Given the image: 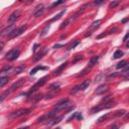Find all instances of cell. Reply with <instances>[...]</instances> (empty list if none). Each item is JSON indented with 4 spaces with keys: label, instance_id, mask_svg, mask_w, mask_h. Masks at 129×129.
<instances>
[{
    "label": "cell",
    "instance_id": "cell-43",
    "mask_svg": "<svg viewBox=\"0 0 129 129\" xmlns=\"http://www.w3.org/2000/svg\"><path fill=\"white\" fill-rule=\"evenodd\" d=\"M128 36H129V34H128V33H126V34H125V36H124V38H123V41H124V42H126V41H127Z\"/></svg>",
    "mask_w": 129,
    "mask_h": 129
},
{
    "label": "cell",
    "instance_id": "cell-19",
    "mask_svg": "<svg viewBox=\"0 0 129 129\" xmlns=\"http://www.w3.org/2000/svg\"><path fill=\"white\" fill-rule=\"evenodd\" d=\"M72 21H74V20H73V18H72V16H71L70 18H68L67 20H64V21H63V22L60 24V26H59V29H63L64 27H67V26H68V25H69V24H70Z\"/></svg>",
    "mask_w": 129,
    "mask_h": 129
},
{
    "label": "cell",
    "instance_id": "cell-3",
    "mask_svg": "<svg viewBox=\"0 0 129 129\" xmlns=\"http://www.w3.org/2000/svg\"><path fill=\"white\" fill-rule=\"evenodd\" d=\"M27 29V24H24V25H22V26H20V27H18V28H14L12 31H11V33L8 35V38L9 39H12V38H15L16 36H19V35H21L25 30Z\"/></svg>",
    "mask_w": 129,
    "mask_h": 129
},
{
    "label": "cell",
    "instance_id": "cell-46",
    "mask_svg": "<svg viewBox=\"0 0 129 129\" xmlns=\"http://www.w3.org/2000/svg\"><path fill=\"white\" fill-rule=\"evenodd\" d=\"M109 127H110V128H112V127H114V128H117V126H116V125H110Z\"/></svg>",
    "mask_w": 129,
    "mask_h": 129
},
{
    "label": "cell",
    "instance_id": "cell-16",
    "mask_svg": "<svg viewBox=\"0 0 129 129\" xmlns=\"http://www.w3.org/2000/svg\"><path fill=\"white\" fill-rule=\"evenodd\" d=\"M87 6H88V4H87V5H84V6H83L81 9H79V10H78V11H77V12H76L74 15H72V18H73V20L77 19V18H78V17H79V16H80V15H81V14H82V13H83L85 10H86V7H87Z\"/></svg>",
    "mask_w": 129,
    "mask_h": 129
},
{
    "label": "cell",
    "instance_id": "cell-47",
    "mask_svg": "<svg viewBox=\"0 0 129 129\" xmlns=\"http://www.w3.org/2000/svg\"><path fill=\"white\" fill-rule=\"evenodd\" d=\"M19 1H23V0H19Z\"/></svg>",
    "mask_w": 129,
    "mask_h": 129
},
{
    "label": "cell",
    "instance_id": "cell-6",
    "mask_svg": "<svg viewBox=\"0 0 129 129\" xmlns=\"http://www.w3.org/2000/svg\"><path fill=\"white\" fill-rule=\"evenodd\" d=\"M24 83H25V79H19L18 81H16L15 83L12 84V86H11L10 89H9V92H10V93L14 92L15 90H17V89H19L20 87H22Z\"/></svg>",
    "mask_w": 129,
    "mask_h": 129
},
{
    "label": "cell",
    "instance_id": "cell-41",
    "mask_svg": "<svg viewBox=\"0 0 129 129\" xmlns=\"http://www.w3.org/2000/svg\"><path fill=\"white\" fill-rule=\"evenodd\" d=\"M62 46H64V44H55V45H53V48H58V47H62Z\"/></svg>",
    "mask_w": 129,
    "mask_h": 129
},
{
    "label": "cell",
    "instance_id": "cell-12",
    "mask_svg": "<svg viewBox=\"0 0 129 129\" xmlns=\"http://www.w3.org/2000/svg\"><path fill=\"white\" fill-rule=\"evenodd\" d=\"M14 28H15V25H14V24H12V25H10V26L6 27L5 29H3V30H2V32L0 33V35H7V36H8Z\"/></svg>",
    "mask_w": 129,
    "mask_h": 129
},
{
    "label": "cell",
    "instance_id": "cell-38",
    "mask_svg": "<svg viewBox=\"0 0 129 129\" xmlns=\"http://www.w3.org/2000/svg\"><path fill=\"white\" fill-rule=\"evenodd\" d=\"M78 91H80V89H79V86H77V87H75L73 90H71V92H70V94H76Z\"/></svg>",
    "mask_w": 129,
    "mask_h": 129
},
{
    "label": "cell",
    "instance_id": "cell-17",
    "mask_svg": "<svg viewBox=\"0 0 129 129\" xmlns=\"http://www.w3.org/2000/svg\"><path fill=\"white\" fill-rule=\"evenodd\" d=\"M39 70H47V67H41V66H36L34 69H32L31 71H30V75L31 76H33V75H35L36 74V72L37 71H39Z\"/></svg>",
    "mask_w": 129,
    "mask_h": 129
},
{
    "label": "cell",
    "instance_id": "cell-10",
    "mask_svg": "<svg viewBox=\"0 0 129 129\" xmlns=\"http://www.w3.org/2000/svg\"><path fill=\"white\" fill-rule=\"evenodd\" d=\"M43 11H44V6H43V4H40V5H38V6L35 8V10H34V12H33V15H34L35 17H39V16L43 13Z\"/></svg>",
    "mask_w": 129,
    "mask_h": 129
},
{
    "label": "cell",
    "instance_id": "cell-4",
    "mask_svg": "<svg viewBox=\"0 0 129 129\" xmlns=\"http://www.w3.org/2000/svg\"><path fill=\"white\" fill-rule=\"evenodd\" d=\"M49 79V77L48 76H44V77H42L41 79H39L31 88H30V90L27 92V94H31V93H33V92H35L39 87H41L42 85H44L45 83H46V81Z\"/></svg>",
    "mask_w": 129,
    "mask_h": 129
},
{
    "label": "cell",
    "instance_id": "cell-36",
    "mask_svg": "<svg viewBox=\"0 0 129 129\" xmlns=\"http://www.w3.org/2000/svg\"><path fill=\"white\" fill-rule=\"evenodd\" d=\"M83 58V55L82 54H78V55H76V57H75V59L73 60V62H77L78 60H80V59H82Z\"/></svg>",
    "mask_w": 129,
    "mask_h": 129
},
{
    "label": "cell",
    "instance_id": "cell-48",
    "mask_svg": "<svg viewBox=\"0 0 129 129\" xmlns=\"http://www.w3.org/2000/svg\"><path fill=\"white\" fill-rule=\"evenodd\" d=\"M30 1H33V0H30Z\"/></svg>",
    "mask_w": 129,
    "mask_h": 129
},
{
    "label": "cell",
    "instance_id": "cell-32",
    "mask_svg": "<svg viewBox=\"0 0 129 129\" xmlns=\"http://www.w3.org/2000/svg\"><path fill=\"white\" fill-rule=\"evenodd\" d=\"M111 100H112V96H107V97H105V98H103L101 100V103L102 104H105V103H107V102H109Z\"/></svg>",
    "mask_w": 129,
    "mask_h": 129
},
{
    "label": "cell",
    "instance_id": "cell-31",
    "mask_svg": "<svg viewBox=\"0 0 129 129\" xmlns=\"http://www.w3.org/2000/svg\"><path fill=\"white\" fill-rule=\"evenodd\" d=\"M121 73H113V74H110L108 77H107V80H111V79H114V78H117L118 76H120Z\"/></svg>",
    "mask_w": 129,
    "mask_h": 129
},
{
    "label": "cell",
    "instance_id": "cell-20",
    "mask_svg": "<svg viewBox=\"0 0 129 129\" xmlns=\"http://www.w3.org/2000/svg\"><path fill=\"white\" fill-rule=\"evenodd\" d=\"M24 70H25V64H20V66H18L17 68H15L13 74H14V75H18V74L22 73Z\"/></svg>",
    "mask_w": 129,
    "mask_h": 129
},
{
    "label": "cell",
    "instance_id": "cell-35",
    "mask_svg": "<svg viewBox=\"0 0 129 129\" xmlns=\"http://www.w3.org/2000/svg\"><path fill=\"white\" fill-rule=\"evenodd\" d=\"M64 1H66V0H57V1H55V2L52 3V6H57V5L61 4V3H63Z\"/></svg>",
    "mask_w": 129,
    "mask_h": 129
},
{
    "label": "cell",
    "instance_id": "cell-8",
    "mask_svg": "<svg viewBox=\"0 0 129 129\" xmlns=\"http://www.w3.org/2000/svg\"><path fill=\"white\" fill-rule=\"evenodd\" d=\"M47 51H48V48H47V47H43V48H41V49L39 50V52H37V53L34 55L33 60H34V61H37V60L41 59V58H42V57L47 53Z\"/></svg>",
    "mask_w": 129,
    "mask_h": 129
},
{
    "label": "cell",
    "instance_id": "cell-21",
    "mask_svg": "<svg viewBox=\"0 0 129 129\" xmlns=\"http://www.w3.org/2000/svg\"><path fill=\"white\" fill-rule=\"evenodd\" d=\"M9 81V77H0V88L5 86Z\"/></svg>",
    "mask_w": 129,
    "mask_h": 129
},
{
    "label": "cell",
    "instance_id": "cell-30",
    "mask_svg": "<svg viewBox=\"0 0 129 129\" xmlns=\"http://www.w3.org/2000/svg\"><path fill=\"white\" fill-rule=\"evenodd\" d=\"M49 27H50V26H49V24H47V25H46V26L44 27V29H43V30L41 31V33L39 34V36H40V37H42V36H44V35H45V34L47 33V31L49 30Z\"/></svg>",
    "mask_w": 129,
    "mask_h": 129
},
{
    "label": "cell",
    "instance_id": "cell-33",
    "mask_svg": "<svg viewBox=\"0 0 129 129\" xmlns=\"http://www.w3.org/2000/svg\"><path fill=\"white\" fill-rule=\"evenodd\" d=\"M59 89V83H53L50 85V90H58Z\"/></svg>",
    "mask_w": 129,
    "mask_h": 129
},
{
    "label": "cell",
    "instance_id": "cell-29",
    "mask_svg": "<svg viewBox=\"0 0 129 129\" xmlns=\"http://www.w3.org/2000/svg\"><path fill=\"white\" fill-rule=\"evenodd\" d=\"M100 23H101V20H100V19H98V20L94 21V22H93V24L91 25L90 29H95V28H97V27L100 25Z\"/></svg>",
    "mask_w": 129,
    "mask_h": 129
},
{
    "label": "cell",
    "instance_id": "cell-28",
    "mask_svg": "<svg viewBox=\"0 0 129 129\" xmlns=\"http://www.w3.org/2000/svg\"><path fill=\"white\" fill-rule=\"evenodd\" d=\"M79 43H80V41H79V40H75L74 42H72V43H71V44H70V45L68 46V48H67V50H71V49H73V48H75V47H76V46H77V45H78Z\"/></svg>",
    "mask_w": 129,
    "mask_h": 129
},
{
    "label": "cell",
    "instance_id": "cell-34",
    "mask_svg": "<svg viewBox=\"0 0 129 129\" xmlns=\"http://www.w3.org/2000/svg\"><path fill=\"white\" fill-rule=\"evenodd\" d=\"M108 115H109V114H105V115L101 116V117H100V118L97 120V122H98V123H101V122H103V121H104V120H105V119L108 117Z\"/></svg>",
    "mask_w": 129,
    "mask_h": 129
},
{
    "label": "cell",
    "instance_id": "cell-39",
    "mask_svg": "<svg viewBox=\"0 0 129 129\" xmlns=\"http://www.w3.org/2000/svg\"><path fill=\"white\" fill-rule=\"evenodd\" d=\"M76 116H77V112H75V113H74V114H73V115H72V116H71L67 121H68V122H71L73 119H75V118H76Z\"/></svg>",
    "mask_w": 129,
    "mask_h": 129
},
{
    "label": "cell",
    "instance_id": "cell-45",
    "mask_svg": "<svg viewBox=\"0 0 129 129\" xmlns=\"http://www.w3.org/2000/svg\"><path fill=\"white\" fill-rule=\"evenodd\" d=\"M128 21V18H124L123 20H122V23H126Z\"/></svg>",
    "mask_w": 129,
    "mask_h": 129
},
{
    "label": "cell",
    "instance_id": "cell-7",
    "mask_svg": "<svg viewBox=\"0 0 129 129\" xmlns=\"http://www.w3.org/2000/svg\"><path fill=\"white\" fill-rule=\"evenodd\" d=\"M68 61H64L63 63H61L60 64V66L58 67V68H56L54 71H53V73H52V76L53 77H56V76H59L61 73H62V71L64 70V69H66L67 68V66H68Z\"/></svg>",
    "mask_w": 129,
    "mask_h": 129
},
{
    "label": "cell",
    "instance_id": "cell-27",
    "mask_svg": "<svg viewBox=\"0 0 129 129\" xmlns=\"http://www.w3.org/2000/svg\"><path fill=\"white\" fill-rule=\"evenodd\" d=\"M120 3V0H114V1H112L110 4H109V8L112 9V8H115L116 6H118Z\"/></svg>",
    "mask_w": 129,
    "mask_h": 129
},
{
    "label": "cell",
    "instance_id": "cell-15",
    "mask_svg": "<svg viewBox=\"0 0 129 129\" xmlns=\"http://www.w3.org/2000/svg\"><path fill=\"white\" fill-rule=\"evenodd\" d=\"M90 84H91V80H85L83 83H81V85H79V89H80V91H84V90H86V89L90 86Z\"/></svg>",
    "mask_w": 129,
    "mask_h": 129
},
{
    "label": "cell",
    "instance_id": "cell-23",
    "mask_svg": "<svg viewBox=\"0 0 129 129\" xmlns=\"http://www.w3.org/2000/svg\"><path fill=\"white\" fill-rule=\"evenodd\" d=\"M125 114H126V110L121 109V110L116 111V112L114 113V116H115V117H122V116H123V115H125Z\"/></svg>",
    "mask_w": 129,
    "mask_h": 129
},
{
    "label": "cell",
    "instance_id": "cell-25",
    "mask_svg": "<svg viewBox=\"0 0 129 129\" xmlns=\"http://www.w3.org/2000/svg\"><path fill=\"white\" fill-rule=\"evenodd\" d=\"M91 69H92V68H90V67H87V68H86V69H84V70H83V71H82V72H81V73H80V74H79L77 77H83V76L87 75V74H88V73L91 71Z\"/></svg>",
    "mask_w": 129,
    "mask_h": 129
},
{
    "label": "cell",
    "instance_id": "cell-2",
    "mask_svg": "<svg viewBox=\"0 0 129 129\" xmlns=\"http://www.w3.org/2000/svg\"><path fill=\"white\" fill-rule=\"evenodd\" d=\"M30 112V109H26V108H21V109H18L16 111H13L9 114V118L10 119H15V118H18V117H21L23 115H27L29 114Z\"/></svg>",
    "mask_w": 129,
    "mask_h": 129
},
{
    "label": "cell",
    "instance_id": "cell-24",
    "mask_svg": "<svg viewBox=\"0 0 129 129\" xmlns=\"http://www.w3.org/2000/svg\"><path fill=\"white\" fill-rule=\"evenodd\" d=\"M123 54H124V52H123L121 49H117V50L114 52L113 56H114V58H119V57H121Z\"/></svg>",
    "mask_w": 129,
    "mask_h": 129
},
{
    "label": "cell",
    "instance_id": "cell-5",
    "mask_svg": "<svg viewBox=\"0 0 129 129\" xmlns=\"http://www.w3.org/2000/svg\"><path fill=\"white\" fill-rule=\"evenodd\" d=\"M19 54H20V50L18 48H12L5 54V58L8 60H15L19 56Z\"/></svg>",
    "mask_w": 129,
    "mask_h": 129
},
{
    "label": "cell",
    "instance_id": "cell-26",
    "mask_svg": "<svg viewBox=\"0 0 129 129\" xmlns=\"http://www.w3.org/2000/svg\"><path fill=\"white\" fill-rule=\"evenodd\" d=\"M11 69H12V67H11V66H5V67H3L1 70H0V74H5V73H8Z\"/></svg>",
    "mask_w": 129,
    "mask_h": 129
},
{
    "label": "cell",
    "instance_id": "cell-13",
    "mask_svg": "<svg viewBox=\"0 0 129 129\" xmlns=\"http://www.w3.org/2000/svg\"><path fill=\"white\" fill-rule=\"evenodd\" d=\"M103 109H105V105L101 103V104H99V105H97V106H95V107H93V108L91 109V114L98 113V112H100V111L103 110Z\"/></svg>",
    "mask_w": 129,
    "mask_h": 129
},
{
    "label": "cell",
    "instance_id": "cell-1",
    "mask_svg": "<svg viewBox=\"0 0 129 129\" xmlns=\"http://www.w3.org/2000/svg\"><path fill=\"white\" fill-rule=\"evenodd\" d=\"M72 106H73V105H72V102H71L69 99H63V100L59 101V102L55 105V107L53 108L52 112L55 113V115H56L58 112L63 111V110H67V109H69V108L72 107Z\"/></svg>",
    "mask_w": 129,
    "mask_h": 129
},
{
    "label": "cell",
    "instance_id": "cell-37",
    "mask_svg": "<svg viewBox=\"0 0 129 129\" xmlns=\"http://www.w3.org/2000/svg\"><path fill=\"white\" fill-rule=\"evenodd\" d=\"M104 1H105V0H95L93 4H94V5H101Z\"/></svg>",
    "mask_w": 129,
    "mask_h": 129
},
{
    "label": "cell",
    "instance_id": "cell-22",
    "mask_svg": "<svg viewBox=\"0 0 129 129\" xmlns=\"http://www.w3.org/2000/svg\"><path fill=\"white\" fill-rule=\"evenodd\" d=\"M66 11H67L66 9H64V10H62V11H60V12H59L58 14H56V15H55L54 17H52L50 21L52 22V21H56V20H58L59 18H61V16H62V15H64V13H66Z\"/></svg>",
    "mask_w": 129,
    "mask_h": 129
},
{
    "label": "cell",
    "instance_id": "cell-18",
    "mask_svg": "<svg viewBox=\"0 0 129 129\" xmlns=\"http://www.w3.org/2000/svg\"><path fill=\"white\" fill-rule=\"evenodd\" d=\"M126 67H128V64H127V61L126 60H121L120 62L117 63V66H116V69L117 70H122V69H125Z\"/></svg>",
    "mask_w": 129,
    "mask_h": 129
},
{
    "label": "cell",
    "instance_id": "cell-14",
    "mask_svg": "<svg viewBox=\"0 0 129 129\" xmlns=\"http://www.w3.org/2000/svg\"><path fill=\"white\" fill-rule=\"evenodd\" d=\"M99 58H100V56H98V55L92 56V57L90 58V60H89V63H88V67H90V68H93V67L95 66V64H97V62H98Z\"/></svg>",
    "mask_w": 129,
    "mask_h": 129
},
{
    "label": "cell",
    "instance_id": "cell-42",
    "mask_svg": "<svg viewBox=\"0 0 129 129\" xmlns=\"http://www.w3.org/2000/svg\"><path fill=\"white\" fill-rule=\"evenodd\" d=\"M3 47H4V42L0 41V51H1V50L3 49Z\"/></svg>",
    "mask_w": 129,
    "mask_h": 129
},
{
    "label": "cell",
    "instance_id": "cell-11",
    "mask_svg": "<svg viewBox=\"0 0 129 129\" xmlns=\"http://www.w3.org/2000/svg\"><path fill=\"white\" fill-rule=\"evenodd\" d=\"M107 91H108V85H107V84H104V85H101V86H99V87L97 88L96 94H97V95H102V94H104V93L107 92Z\"/></svg>",
    "mask_w": 129,
    "mask_h": 129
},
{
    "label": "cell",
    "instance_id": "cell-40",
    "mask_svg": "<svg viewBox=\"0 0 129 129\" xmlns=\"http://www.w3.org/2000/svg\"><path fill=\"white\" fill-rule=\"evenodd\" d=\"M76 117H77L78 120H82V119H83V116H82V114H81L80 112H77V116H76Z\"/></svg>",
    "mask_w": 129,
    "mask_h": 129
},
{
    "label": "cell",
    "instance_id": "cell-9",
    "mask_svg": "<svg viewBox=\"0 0 129 129\" xmlns=\"http://www.w3.org/2000/svg\"><path fill=\"white\" fill-rule=\"evenodd\" d=\"M20 10H15V11H13L10 15H9V17H8V22H10V23H12V22H14L19 16H20Z\"/></svg>",
    "mask_w": 129,
    "mask_h": 129
},
{
    "label": "cell",
    "instance_id": "cell-44",
    "mask_svg": "<svg viewBox=\"0 0 129 129\" xmlns=\"http://www.w3.org/2000/svg\"><path fill=\"white\" fill-rule=\"evenodd\" d=\"M37 46H38V44H37V43H34V45H33V48H32V51H33V52H34V51L36 50Z\"/></svg>",
    "mask_w": 129,
    "mask_h": 129
}]
</instances>
